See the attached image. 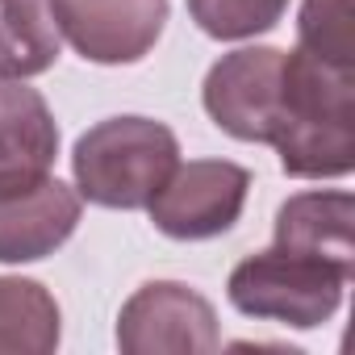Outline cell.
I'll return each mask as SVG.
<instances>
[{
	"mask_svg": "<svg viewBox=\"0 0 355 355\" xmlns=\"http://www.w3.org/2000/svg\"><path fill=\"white\" fill-rule=\"evenodd\" d=\"M347 280L351 276L326 259L272 247L243 259L230 272V305L243 309L247 318H272V322L309 330L338 309Z\"/></svg>",
	"mask_w": 355,
	"mask_h": 355,
	"instance_id": "cell-2",
	"label": "cell"
},
{
	"mask_svg": "<svg viewBox=\"0 0 355 355\" xmlns=\"http://www.w3.org/2000/svg\"><path fill=\"white\" fill-rule=\"evenodd\" d=\"M209 117L243 142H272L284 121V51L247 46L218 59L205 76Z\"/></svg>",
	"mask_w": 355,
	"mask_h": 355,
	"instance_id": "cell-3",
	"label": "cell"
},
{
	"mask_svg": "<svg viewBox=\"0 0 355 355\" xmlns=\"http://www.w3.org/2000/svg\"><path fill=\"white\" fill-rule=\"evenodd\" d=\"M180 163L175 134L150 117H109L92 125L71 155L76 184L92 205L142 209Z\"/></svg>",
	"mask_w": 355,
	"mask_h": 355,
	"instance_id": "cell-1",
	"label": "cell"
},
{
	"mask_svg": "<svg viewBox=\"0 0 355 355\" xmlns=\"http://www.w3.org/2000/svg\"><path fill=\"white\" fill-rule=\"evenodd\" d=\"M251 175L239 163L226 159H197L175 163V171L163 180V189L150 197V222L167 239H214L230 230L247 205Z\"/></svg>",
	"mask_w": 355,
	"mask_h": 355,
	"instance_id": "cell-5",
	"label": "cell"
},
{
	"mask_svg": "<svg viewBox=\"0 0 355 355\" xmlns=\"http://www.w3.org/2000/svg\"><path fill=\"white\" fill-rule=\"evenodd\" d=\"M284 9H288V0H189L193 21L209 38H222V42L255 38L272 30Z\"/></svg>",
	"mask_w": 355,
	"mask_h": 355,
	"instance_id": "cell-13",
	"label": "cell"
},
{
	"mask_svg": "<svg viewBox=\"0 0 355 355\" xmlns=\"http://www.w3.org/2000/svg\"><path fill=\"white\" fill-rule=\"evenodd\" d=\"M355 197L351 193H301L276 214V247L326 259L355 272Z\"/></svg>",
	"mask_w": 355,
	"mask_h": 355,
	"instance_id": "cell-8",
	"label": "cell"
},
{
	"mask_svg": "<svg viewBox=\"0 0 355 355\" xmlns=\"http://www.w3.org/2000/svg\"><path fill=\"white\" fill-rule=\"evenodd\" d=\"M59 347V305L38 280L0 276V355H51Z\"/></svg>",
	"mask_w": 355,
	"mask_h": 355,
	"instance_id": "cell-11",
	"label": "cell"
},
{
	"mask_svg": "<svg viewBox=\"0 0 355 355\" xmlns=\"http://www.w3.org/2000/svg\"><path fill=\"white\" fill-rule=\"evenodd\" d=\"M59 34L92 63H138L163 34L167 0H51Z\"/></svg>",
	"mask_w": 355,
	"mask_h": 355,
	"instance_id": "cell-7",
	"label": "cell"
},
{
	"mask_svg": "<svg viewBox=\"0 0 355 355\" xmlns=\"http://www.w3.org/2000/svg\"><path fill=\"white\" fill-rule=\"evenodd\" d=\"M301 46L326 63L355 67L351 0H305L301 5Z\"/></svg>",
	"mask_w": 355,
	"mask_h": 355,
	"instance_id": "cell-14",
	"label": "cell"
},
{
	"mask_svg": "<svg viewBox=\"0 0 355 355\" xmlns=\"http://www.w3.org/2000/svg\"><path fill=\"white\" fill-rule=\"evenodd\" d=\"M59 155V125L38 88L0 80V175L46 171Z\"/></svg>",
	"mask_w": 355,
	"mask_h": 355,
	"instance_id": "cell-9",
	"label": "cell"
},
{
	"mask_svg": "<svg viewBox=\"0 0 355 355\" xmlns=\"http://www.w3.org/2000/svg\"><path fill=\"white\" fill-rule=\"evenodd\" d=\"M280 167L301 180H326V175H347L355 167V117L338 121H288L276 134Z\"/></svg>",
	"mask_w": 355,
	"mask_h": 355,
	"instance_id": "cell-10",
	"label": "cell"
},
{
	"mask_svg": "<svg viewBox=\"0 0 355 355\" xmlns=\"http://www.w3.org/2000/svg\"><path fill=\"white\" fill-rule=\"evenodd\" d=\"M117 347L125 355H209L218 351V313L189 284H142L117 322Z\"/></svg>",
	"mask_w": 355,
	"mask_h": 355,
	"instance_id": "cell-4",
	"label": "cell"
},
{
	"mask_svg": "<svg viewBox=\"0 0 355 355\" xmlns=\"http://www.w3.org/2000/svg\"><path fill=\"white\" fill-rule=\"evenodd\" d=\"M80 222V197L46 171L0 175V263L59 251Z\"/></svg>",
	"mask_w": 355,
	"mask_h": 355,
	"instance_id": "cell-6",
	"label": "cell"
},
{
	"mask_svg": "<svg viewBox=\"0 0 355 355\" xmlns=\"http://www.w3.org/2000/svg\"><path fill=\"white\" fill-rule=\"evenodd\" d=\"M59 59V26L46 0H0V76L26 80Z\"/></svg>",
	"mask_w": 355,
	"mask_h": 355,
	"instance_id": "cell-12",
	"label": "cell"
}]
</instances>
